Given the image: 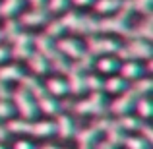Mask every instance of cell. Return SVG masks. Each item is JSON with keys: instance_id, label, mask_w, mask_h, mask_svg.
Returning a JSON list of instances; mask_svg holds the SVG:
<instances>
[{"instance_id": "cell-1", "label": "cell", "mask_w": 153, "mask_h": 149, "mask_svg": "<svg viewBox=\"0 0 153 149\" xmlns=\"http://www.w3.org/2000/svg\"><path fill=\"white\" fill-rule=\"evenodd\" d=\"M12 97H14V103H16V108H18V112L22 114V118L23 120H29V118H33L35 116V103H33V99H31V95L27 93L25 89H16L14 93H12Z\"/></svg>"}, {"instance_id": "cell-2", "label": "cell", "mask_w": 153, "mask_h": 149, "mask_svg": "<svg viewBox=\"0 0 153 149\" xmlns=\"http://www.w3.org/2000/svg\"><path fill=\"white\" fill-rule=\"evenodd\" d=\"M122 58H149L151 56V47L147 41L143 39H136V41H130L126 49H116Z\"/></svg>"}, {"instance_id": "cell-3", "label": "cell", "mask_w": 153, "mask_h": 149, "mask_svg": "<svg viewBox=\"0 0 153 149\" xmlns=\"http://www.w3.org/2000/svg\"><path fill=\"white\" fill-rule=\"evenodd\" d=\"M74 108H76V112H79V114H97V112L103 110V95L97 93V91H93L89 99L78 103Z\"/></svg>"}, {"instance_id": "cell-4", "label": "cell", "mask_w": 153, "mask_h": 149, "mask_svg": "<svg viewBox=\"0 0 153 149\" xmlns=\"http://www.w3.org/2000/svg\"><path fill=\"white\" fill-rule=\"evenodd\" d=\"M29 95H33V97H35V101H37V105H39V108H41L45 114H54V112H56V103H54V99L47 95V91H45V87H43V85H39L37 89H33Z\"/></svg>"}, {"instance_id": "cell-5", "label": "cell", "mask_w": 153, "mask_h": 149, "mask_svg": "<svg viewBox=\"0 0 153 149\" xmlns=\"http://www.w3.org/2000/svg\"><path fill=\"white\" fill-rule=\"evenodd\" d=\"M136 99H138V97L134 95V91H132V89H128L124 95H120L118 99H114V103L111 105V110L114 112V114H118V116L126 114V112L130 110L132 107H134Z\"/></svg>"}, {"instance_id": "cell-6", "label": "cell", "mask_w": 153, "mask_h": 149, "mask_svg": "<svg viewBox=\"0 0 153 149\" xmlns=\"http://www.w3.org/2000/svg\"><path fill=\"white\" fill-rule=\"evenodd\" d=\"M29 41L31 37L27 33H18L14 37V49H12V54L16 56V58H27V56L31 54L29 52Z\"/></svg>"}, {"instance_id": "cell-7", "label": "cell", "mask_w": 153, "mask_h": 149, "mask_svg": "<svg viewBox=\"0 0 153 149\" xmlns=\"http://www.w3.org/2000/svg\"><path fill=\"white\" fill-rule=\"evenodd\" d=\"M118 45L112 39H89V50L93 54H107V52H116Z\"/></svg>"}, {"instance_id": "cell-8", "label": "cell", "mask_w": 153, "mask_h": 149, "mask_svg": "<svg viewBox=\"0 0 153 149\" xmlns=\"http://www.w3.org/2000/svg\"><path fill=\"white\" fill-rule=\"evenodd\" d=\"M35 47H37V52L41 56H45L47 60H52L58 52H56L54 45H52L51 37H47V35H39V37H35Z\"/></svg>"}, {"instance_id": "cell-9", "label": "cell", "mask_w": 153, "mask_h": 149, "mask_svg": "<svg viewBox=\"0 0 153 149\" xmlns=\"http://www.w3.org/2000/svg\"><path fill=\"white\" fill-rule=\"evenodd\" d=\"M66 87H68V91H72V93H76V95H79L83 91L85 83H83V76L79 74V68H70V70H68Z\"/></svg>"}, {"instance_id": "cell-10", "label": "cell", "mask_w": 153, "mask_h": 149, "mask_svg": "<svg viewBox=\"0 0 153 149\" xmlns=\"http://www.w3.org/2000/svg\"><path fill=\"white\" fill-rule=\"evenodd\" d=\"M29 134H33L35 138H49L54 134V122L51 120H39V122L29 124Z\"/></svg>"}, {"instance_id": "cell-11", "label": "cell", "mask_w": 153, "mask_h": 149, "mask_svg": "<svg viewBox=\"0 0 153 149\" xmlns=\"http://www.w3.org/2000/svg\"><path fill=\"white\" fill-rule=\"evenodd\" d=\"M99 31H114V33H126V19L122 18H108L99 21Z\"/></svg>"}, {"instance_id": "cell-12", "label": "cell", "mask_w": 153, "mask_h": 149, "mask_svg": "<svg viewBox=\"0 0 153 149\" xmlns=\"http://www.w3.org/2000/svg\"><path fill=\"white\" fill-rule=\"evenodd\" d=\"M58 50L64 52L66 56H72V58H76V60H78L79 56L83 54V49L74 41V39H62V41L58 43Z\"/></svg>"}, {"instance_id": "cell-13", "label": "cell", "mask_w": 153, "mask_h": 149, "mask_svg": "<svg viewBox=\"0 0 153 149\" xmlns=\"http://www.w3.org/2000/svg\"><path fill=\"white\" fill-rule=\"evenodd\" d=\"M122 132H124V130H120V126H118L116 122H108V124H107V128H105V134H107V139H108L107 143H111L112 147L120 145V143L124 142Z\"/></svg>"}, {"instance_id": "cell-14", "label": "cell", "mask_w": 153, "mask_h": 149, "mask_svg": "<svg viewBox=\"0 0 153 149\" xmlns=\"http://www.w3.org/2000/svg\"><path fill=\"white\" fill-rule=\"evenodd\" d=\"M54 132H58V136L62 139H68L72 136V132H74V124H72V120L66 114H62V116H58V120L54 124Z\"/></svg>"}, {"instance_id": "cell-15", "label": "cell", "mask_w": 153, "mask_h": 149, "mask_svg": "<svg viewBox=\"0 0 153 149\" xmlns=\"http://www.w3.org/2000/svg\"><path fill=\"white\" fill-rule=\"evenodd\" d=\"M27 62H29V68L35 72V74H45V72L49 70V60H47L45 56H41L39 52L29 54L27 56Z\"/></svg>"}, {"instance_id": "cell-16", "label": "cell", "mask_w": 153, "mask_h": 149, "mask_svg": "<svg viewBox=\"0 0 153 149\" xmlns=\"http://www.w3.org/2000/svg\"><path fill=\"white\" fill-rule=\"evenodd\" d=\"M142 72H143V68L140 66L138 62H126V64H122V68H120L122 79H140L142 78Z\"/></svg>"}, {"instance_id": "cell-17", "label": "cell", "mask_w": 153, "mask_h": 149, "mask_svg": "<svg viewBox=\"0 0 153 149\" xmlns=\"http://www.w3.org/2000/svg\"><path fill=\"white\" fill-rule=\"evenodd\" d=\"M45 21H47V16L43 14L39 8L22 16V23H23V25H33V27H37V25H43Z\"/></svg>"}, {"instance_id": "cell-18", "label": "cell", "mask_w": 153, "mask_h": 149, "mask_svg": "<svg viewBox=\"0 0 153 149\" xmlns=\"http://www.w3.org/2000/svg\"><path fill=\"white\" fill-rule=\"evenodd\" d=\"M22 70H19V66H0V82L6 83V82H12V79H19L22 78Z\"/></svg>"}, {"instance_id": "cell-19", "label": "cell", "mask_w": 153, "mask_h": 149, "mask_svg": "<svg viewBox=\"0 0 153 149\" xmlns=\"http://www.w3.org/2000/svg\"><path fill=\"white\" fill-rule=\"evenodd\" d=\"M101 87L107 93H122V91L126 89V82H124L122 78H108Z\"/></svg>"}, {"instance_id": "cell-20", "label": "cell", "mask_w": 153, "mask_h": 149, "mask_svg": "<svg viewBox=\"0 0 153 149\" xmlns=\"http://www.w3.org/2000/svg\"><path fill=\"white\" fill-rule=\"evenodd\" d=\"M45 91H49L51 95H64V93H68V87H66V82H64V79L52 78V79L47 82V89Z\"/></svg>"}, {"instance_id": "cell-21", "label": "cell", "mask_w": 153, "mask_h": 149, "mask_svg": "<svg viewBox=\"0 0 153 149\" xmlns=\"http://www.w3.org/2000/svg\"><path fill=\"white\" fill-rule=\"evenodd\" d=\"M29 120H10L6 126V132H14V134H29Z\"/></svg>"}, {"instance_id": "cell-22", "label": "cell", "mask_w": 153, "mask_h": 149, "mask_svg": "<svg viewBox=\"0 0 153 149\" xmlns=\"http://www.w3.org/2000/svg\"><path fill=\"white\" fill-rule=\"evenodd\" d=\"M19 6H22V0H4V2L0 4V16L10 18L12 14H16V12L19 10Z\"/></svg>"}, {"instance_id": "cell-23", "label": "cell", "mask_w": 153, "mask_h": 149, "mask_svg": "<svg viewBox=\"0 0 153 149\" xmlns=\"http://www.w3.org/2000/svg\"><path fill=\"white\" fill-rule=\"evenodd\" d=\"M120 126V130H138L140 126H142V122H140L138 118H134V116H128V114H122L118 118V122H116Z\"/></svg>"}, {"instance_id": "cell-24", "label": "cell", "mask_w": 153, "mask_h": 149, "mask_svg": "<svg viewBox=\"0 0 153 149\" xmlns=\"http://www.w3.org/2000/svg\"><path fill=\"white\" fill-rule=\"evenodd\" d=\"M118 6H120V0H99L95 4V10L99 14H111V12L118 10Z\"/></svg>"}, {"instance_id": "cell-25", "label": "cell", "mask_w": 153, "mask_h": 149, "mask_svg": "<svg viewBox=\"0 0 153 149\" xmlns=\"http://www.w3.org/2000/svg\"><path fill=\"white\" fill-rule=\"evenodd\" d=\"M136 110L142 118H149L151 116V103L147 97H138L136 99Z\"/></svg>"}, {"instance_id": "cell-26", "label": "cell", "mask_w": 153, "mask_h": 149, "mask_svg": "<svg viewBox=\"0 0 153 149\" xmlns=\"http://www.w3.org/2000/svg\"><path fill=\"white\" fill-rule=\"evenodd\" d=\"M122 143L126 145V149H149V143H147L143 138H140V136H132V138H126Z\"/></svg>"}, {"instance_id": "cell-27", "label": "cell", "mask_w": 153, "mask_h": 149, "mask_svg": "<svg viewBox=\"0 0 153 149\" xmlns=\"http://www.w3.org/2000/svg\"><path fill=\"white\" fill-rule=\"evenodd\" d=\"M18 33H19V25H18V21H12V19H8L6 25H4V31L0 33V37L8 39V41H14V37H16Z\"/></svg>"}, {"instance_id": "cell-28", "label": "cell", "mask_w": 153, "mask_h": 149, "mask_svg": "<svg viewBox=\"0 0 153 149\" xmlns=\"http://www.w3.org/2000/svg\"><path fill=\"white\" fill-rule=\"evenodd\" d=\"M97 68L99 72H103V74H111V72H114L116 68H118V62H116L114 58H108V56H105L97 62Z\"/></svg>"}, {"instance_id": "cell-29", "label": "cell", "mask_w": 153, "mask_h": 149, "mask_svg": "<svg viewBox=\"0 0 153 149\" xmlns=\"http://www.w3.org/2000/svg\"><path fill=\"white\" fill-rule=\"evenodd\" d=\"M151 79H140L138 83H136L134 87H132V91H134V95L136 97H142V95H146V93H149V89H151Z\"/></svg>"}, {"instance_id": "cell-30", "label": "cell", "mask_w": 153, "mask_h": 149, "mask_svg": "<svg viewBox=\"0 0 153 149\" xmlns=\"http://www.w3.org/2000/svg\"><path fill=\"white\" fill-rule=\"evenodd\" d=\"M130 6L134 8V10H138V12L147 14L149 8H151V0H134V2H130Z\"/></svg>"}, {"instance_id": "cell-31", "label": "cell", "mask_w": 153, "mask_h": 149, "mask_svg": "<svg viewBox=\"0 0 153 149\" xmlns=\"http://www.w3.org/2000/svg\"><path fill=\"white\" fill-rule=\"evenodd\" d=\"M136 33H138V37H143V41H147V39L151 37V21H143L142 25L136 29Z\"/></svg>"}, {"instance_id": "cell-32", "label": "cell", "mask_w": 153, "mask_h": 149, "mask_svg": "<svg viewBox=\"0 0 153 149\" xmlns=\"http://www.w3.org/2000/svg\"><path fill=\"white\" fill-rule=\"evenodd\" d=\"M12 112H14V107L6 101H0V120L2 118H10Z\"/></svg>"}, {"instance_id": "cell-33", "label": "cell", "mask_w": 153, "mask_h": 149, "mask_svg": "<svg viewBox=\"0 0 153 149\" xmlns=\"http://www.w3.org/2000/svg\"><path fill=\"white\" fill-rule=\"evenodd\" d=\"M62 31H64L62 21H52L51 25H49V29H47V37H54V35L62 33Z\"/></svg>"}, {"instance_id": "cell-34", "label": "cell", "mask_w": 153, "mask_h": 149, "mask_svg": "<svg viewBox=\"0 0 153 149\" xmlns=\"http://www.w3.org/2000/svg\"><path fill=\"white\" fill-rule=\"evenodd\" d=\"M138 130L142 132V136H140V138H143V139H146L147 143H151V139H153V134H151V128L147 126V124H142V126H140Z\"/></svg>"}, {"instance_id": "cell-35", "label": "cell", "mask_w": 153, "mask_h": 149, "mask_svg": "<svg viewBox=\"0 0 153 149\" xmlns=\"http://www.w3.org/2000/svg\"><path fill=\"white\" fill-rule=\"evenodd\" d=\"M14 149H35V145L29 139H18V142L14 143Z\"/></svg>"}, {"instance_id": "cell-36", "label": "cell", "mask_w": 153, "mask_h": 149, "mask_svg": "<svg viewBox=\"0 0 153 149\" xmlns=\"http://www.w3.org/2000/svg\"><path fill=\"white\" fill-rule=\"evenodd\" d=\"M66 4H68V0H51V10L52 12H58V10H62V8H66Z\"/></svg>"}, {"instance_id": "cell-37", "label": "cell", "mask_w": 153, "mask_h": 149, "mask_svg": "<svg viewBox=\"0 0 153 149\" xmlns=\"http://www.w3.org/2000/svg\"><path fill=\"white\" fill-rule=\"evenodd\" d=\"M8 97H10V91H8V89H6V85L0 82V101H6Z\"/></svg>"}, {"instance_id": "cell-38", "label": "cell", "mask_w": 153, "mask_h": 149, "mask_svg": "<svg viewBox=\"0 0 153 149\" xmlns=\"http://www.w3.org/2000/svg\"><path fill=\"white\" fill-rule=\"evenodd\" d=\"M6 58H8V50L4 49V47H0V64H2Z\"/></svg>"}, {"instance_id": "cell-39", "label": "cell", "mask_w": 153, "mask_h": 149, "mask_svg": "<svg viewBox=\"0 0 153 149\" xmlns=\"http://www.w3.org/2000/svg\"><path fill=\"white\" fill-rule=\"evenodd\" d=\"M72 2H74L76 6H87V4H91L93 0H72Z\"/></svg>"}, {"instance_id": "cell-40", "label": "cell", "mask_w": 153, "mask_h": 149, "mask_svg": "<svg viewBox=\"0 0 153 149\" xmlns=\"http://www.w3.org/2000/svg\"><path fill=\"white\" fill-rule=\"evenodd\" d=\"M6 138H8V132H6V128H4V126H0V142H4Z\"/></svg>"}, {"instance_id": "cell-41", "label": "cell", "mask_w": 153, "mask_h": 149, "mask_svg": "<svg viewBox=\"0 0 153 149\" xmlns=\"http://www.w3.org/2000/svg\"><path fill=\"white\" fill-rule=\"evenodd\" d=\"M29 2H31V4H33V6H35V8H39V6H41V2H43V0H29Z\"/></svg>"}, {"instance_id": "cell-42", "label": "cell", "mask_w": 153, "mask_h": 149, "mask_svg": "<svg viewBox=\"0 0 153 149\" xmlns=\"http://www.w3.org/2000/svg\"><path fill=\"white\" fill-rule=\"evenodd\" d=\"M39 149H56L54 145H43V147H39Z\"/></svg>"}, {"instance_id": "cell-43", "label": "cell", "mask_w": 153, "mask_h": 149, "mask_svg": "<svg viewBox=\"0 0 153 149\" xmlns=\"http://www.w3.org/2000/svg\"><path fill=\"white\" fill-rule=\"evenodd\" d=\"M0 149H8V147H6V145H4V143H2V142H0Z\"/></svg>"}]
</instances>
